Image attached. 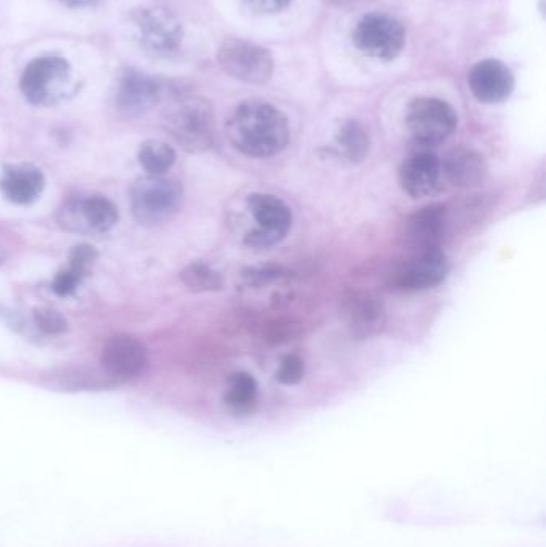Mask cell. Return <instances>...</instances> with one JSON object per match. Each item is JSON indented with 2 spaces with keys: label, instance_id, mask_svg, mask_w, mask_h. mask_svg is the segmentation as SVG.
Returning a JSON list of instances; mask_svg holds the SVG:
<instances>
[{
  "label": "cell",
  "instance_id": "cell-1",
  "mask_svg": "<svg viewBox=\"0 0 546 547\" xmlns=\"http://www.w3.org/2000/svg\"><path fill=\"white\" fill-rule=\"evenodd\" d=\"M226 135L244 156L268 159L278 156L290 140L289 120L284 112L265 101H244L231 112Z\"/></svg>",
  "mask_w": 546,
  "mask_h": 547
},
{
  "label": "cell",
  "instance_id": "cell-2",
  "mask_svg": "<svg viewBox=\"0 0 546 547\" xmlns=\"http://www.w3.org/2000/svg\"><path fill=\"white\" fill-rule=\"evenodd\" d=\"M165 132L188 152H204L215 141V111L210 101L201 96H181L164 109Z\"/></svg>",
  "mask_w": 546,
  "mask_h": 547
},
{
  "label": "cell",
  "instance_id": "cell-3",
  "mask_svg": "<svg viewBox=\"0 0 546 547\" xmlns=\"http://www.w3.org/2000/svg\"><path fill=\"white\" fill-rule=\"evenodd\" d=\"M183 204V188L164 176H145L133 184L130 205L135 220L145 226L165 223L177 215Z\"/></svg>",
  "mask_w": 546,
  "mask_h": 547
},
{
  "label": "cell",
  "instance_id": "cell-4",
  "mask_svg": "<svg viewBox=\"0 0 546 547\" xmlns=\"http://www.w3.org/2000/svg\"><path fill=\"white\" fill-rule=\"evenodd\" d=\"M71 85V66L60 56H41L26 66L21 92L36 106H52L63 100Z\"/></svg>",
  "mask_w": 546,
  "mask_h": 547
},
{
  "label": "cell",
  "instance_id": "cell-5",
  "mask_svg": "<svg viewBox=\"0 0 546 547\" xmlns=\"http://www.w3.org/2000/svg\"><path fill=\"white\" fill-rule=\"evenodd\" d=\"M135 39L151 55L165 56L177 52L183 40V26L169 8L148 5L132 13Z\"/></svg>",
  "mask_w": 546,
  "mask_h": 547
},
{
  "label": "cell",
  "instance_id": "cell-6",
  "mask_svg": "<svg viewBox=\"0 0 546 547\" xmlns=\"http://www.w3.org/2000/svg\"><path fill=\"white\" fill-rule=\"evenodd\" d=\"M457 124L455 109L439 98H417L407 108V130L423 148H433L446 141Z\"/></svg>",
  "mask_w": 546,
  "mask_h": 547
},
{
  "label": "cell",
  "instance_id": "cell-7",
  "mask_svg": "<svg viewBox=\"0 0 546 547\" xmlns=\"http://www.w3.org/2000/svg\"><path fill=\"white\" fill-rule=\"evenodd\" d=\"M247 208L257 228L247 232L244 242L252 248H269L286 239L292 229V212L286 202L273 194H252Z\"/></svg>",
  "mask_w": 546,
  "mask_h": 547
},
{
  "label": "cell",
  "instance_id": "cell-8",
  "mask_svg": "<svg viewBox=\"0 0 546 547\" xmlns=\"http://www.w3.org/2000/svg\"><path fill=\"white\" fill-rule=\"evenodd\" d=\"M353 44L362 55L375 60H394L406 44V31L393 16L370 13L353 31Z\"/></svg>",
  "mask_w": 546,
  "mask_h": 547
},
{
  "label": "cell",
  "instance_id": "cell-9",
  "mask_svg": "<svg viewBox=\"0 0 546 547\" xmlns=\"http://www.w3.org/2000/svg\"><path fill=\"white\" fill-rule=\"evenodd\" d=\"M218 61L229 76L247 84H266L273 76V56L249 40L226 39L218 50Z\"/></svg>",
  "mask_w": 546,
  "mask_h": 547
},
{
  "label": "cell",
  "instance_id": "cell-10",
  "mask_svg": "<svg viewBox=\"0 0 546 547\" xmlns=\"http://www.w3.org/2000/svg\"><path fill=\"white\" fill-rule=\"evenodd\" d=\"M164 96V87L156 77L137 69H125L119 77L116 106L127 117L143 116Z\"/></svg>",
  "mask_w": 546,
  "mask_h": 547
},
{
  "label": "cell",
  "instance_id": "cell-11",
  "mask_svg": "<svg viewBox=\"0 0 546 547\" xmlns=\"http://www.w3.org/2000/svg\"><path fill=\"white\" fill-rule=\"evenodd\" d=\"M449 272L446 255L436 248L430 252L414 253L393 277V288L401 292H423L438 287Z\"/></svg>",
  "mask_w": 546,
  "mask_h": 547
},
{
  "label": "cell",
  "instance_id": "cell-12",
  "mask_svg": "<svg viewBox=\"0 0 546 547\" xmlns=\"http://www.w3.org/2000/svg\"><path fill=\"white\" fill-rule=\"evenodd\" d=\"M101 365L116 380H133L145 372L148 351L135 336L116 335L105 344L101 352Z\"/></svg>",
  "mask_w": 546,
  "mask_h": 547
},
{
  "label": "cell",
  "instance_id": "cell-13",
  "mask_svg": "<svg viewBox=\"0 0 546 547\" xmlns=\"http://www.w3.org/2000/svg\"><path fill=\"white\" fill-rule=\"evenodd\" d=\"M468 85L474 98L481 103H503L513 93V72L502 61L482 60L471 68Z\"/></svg>",
  "mask_w": 546,
  "mask_h": 547
},
{
  "label": "cell",
  "instance_id": "cell-14",
  "mask_svg": "<svg viewBox=\"0 0 546 547\" xmlns=\"http://www.w3.org/2000/svg\"><path fill=\"white\" fill-rule=\"evenodd\" d=\"M441 176V160L428 149L410 154L399 170L402 189L414 199L433 194L439 186Z\"/></svg>",
  "mask_w": 546,
  "mask_h": 547
},
{
  "label": "cell",
  "instance_id": "cell-15",
  "mask_svg": "<svg viewBox=\"0 0 546 547\" xmlns=\"http://www.w3.org/2000/svg\"><path fill=\"white\" fill-rule=\"evenodd\" d=\"M446 226V207L426 205L410 216L406 223V242L414 253L430 252L439 248Z\"/></svg>",
  "mask_w": 546,
  "mask_h": 547
},
{
  "label": "cell",
  "instance_id": "cell-16",
  "mask_svg": "<svg viewBox=\"0 0 546 547\" xmlns=\"http://www.w3.org/2000/svg\"><path fill=\"white\" fill-rule=\"evenodd\" d=\"M44 186V173L33 164L7 165L0 176V192L12 204H31L41 196Z\"/></svg>",
  "mask_w": 546,
  "mask_h": 547
},
{
  "label": "cell",
  "instance_id": "cell-17",
  "mask_svg": "<svg viewBox=\"0 0 546 547\" xmlns=\"http://www.w3.org/2000/svg\"><path fill=\"white\" fill-rule=\"evenodd\" d=\"M66 223L76 224L93 232H108L119 221V212L111 200L103 196H89L69 205Z\"/></svg>",
  "mask_w": 546,
  "mask_h": 547
},
{
  "label": "cell",
  "instance_id": "cell-18",
  "mask_svg": "<svg viewBox=\"0 0 546 547\" xmlns=\"http://www.w3.org/2000/svg\"><path fill=\"white\" fill-rule=\"evenodd\" d=\"M345 317L354 336L367 338L382 330L385 325V309L375 296L353 293L345 301Z\"/></svg>",
  "mask_w": 546,
  "mask_h": 547
},
{
  "label": "cell",
  "instance_id": "cell-19",
  "mask_svg": "<svg viewBox=\"0 0 546 547\" xmlns=\"http://www.w3.org/2000/svg\"><path fill=\"white\" fill-rule=\"evenodd\" d=\"M442 175L458 188H471L481 183L487 168L484 157L473 149L458 148L441 162Z\"/></svg>",
  "mask_w": 546,
  "mask_h": 547
},
{
  "label": "cell",
  "instance_id": "cell-20",
  "mask_svg": "<svg viewBox=\"0 0 546 547\" xmlns=\"http://www.w3.org/2000/svg\"><path fill=\"white\" fill-rule=\"evenodd\" d=\"M335 141L346 160L351 164H358L366 159L370 149V138L364 125L358 120L348 119L340 124Z\"/></svg>",
  "mask_w": 546,
  "mask_h": 547
},
{
  "label": "cell",
  "instance_id": "cell-21",
  "mask_svg": "<svg viewBox=\"0 0 546 547\" xmlns=\"http://www.w3.org/2000/svg\"><path fill=\"white\" fill-rule=\"evenodd\" d=\"M258 397V384L249 373H234L228 381L225 402L234 412H249Z\"/></svg>",
  "mask_w": 546,
  "mask_h": 547
},
{
  "label": "cell",
  "instance_id": "cell-22",
  "mask_svg": "<svg viewBox=\"0 0 546 547\" xmlns=\"http://www.w3.org/2000/svg\"><path fill=\"white\" fill-rule=\"evenodd\" d=\"M138 160L149 176H164L175 164L177 154L169 144L149 140L141 144Z\"/></svg>",
  "mask_w": 546,
  "mask_h": 547
},
{
  "label": "cell",
  "instance_id": "cell-23",
  "mask_svg": "<svg viewBox=\"0 0 546 547\" xmlns=\"http://www.w3.org/2000/svg\"><path fill=\"white\" fill-rule=\"evenodd\" d=\"M181 280L193 292H217L223 288V277L220 272L205 263H193L186 266L181 271Z\"/></svg>",
  "mask_w": 546,
  "mask_h": 547
},
{
  "label": "cell",
  "instance_id": "cell-24",
  "mask_svg": "<svg viewBox=\"0 0 546 547\" xmlns=\"http://www.w3.org/2000/svg\"><path fill=\"white\" fill-rule=\"evenodd\" d=\"M90 272L84 269L77 268L74 264L69 263L68 268L58 272L57 277L53 279L52 290L58 296H71L76 293L82 280L89 276Z\"/></svg>",
  "mask_w": 546,
  "mask_h": 547
},
{
  "label": "cell",
  "instance_id": "cell-25",
  "mask_svg": "<svg viewBox=\"0 0 546 547\" xmlns=\"http://www.w3.org/2000/svg\"><path fill=\"white\" fill-rule=\"evenodd\" d=\"M34 322L42 332L47 335H60L66 332L68 322L65 317L61 316L60 312L53 311L50 308H41L34 311Z\"/></svg>",
  "mask_w": 546,
  "mask_h": 547
},
{
  "label": "cell",
  "instance_id": "cell-26",
  "mask_svg": "<svg viewBox=\"0 0 546 547\" xmlns=\"http://www.w3.org/2000/svg\"><path fill=\"white\" fill-rule=\"evenodd\" d=\"M305 375V364L298 356H287L282 360L281 367L276 373V380L286 386H295L300 383Z\"/></svg>",
  "mask_w": 546,
  "mask_h": 547
},
{
  "label": "cell",
  "instance_id": "cell-27",
  "mask_svg": "<svg viewBox=\"0 0 546 547\" xmlns=\"http://www.w3.org/2000/svg\"><path fill=\"white\" fill-rule=\"evenodd\" d=\"M245 5L255 13H278L289 7L292 0H244Z\"/></svg>",
  "mask_w": 546,
  "mask_h": 547
},
{
  "label": "cell",
  "instance_id": "cell-28",
  "mask_svg": "<svg viewBox=\"0 0 546 547\" xmlns=\"http://www.w3.org/2000/svg\"><path fill=\"white\" fill-rule=\"evenodd\" d=\"M61 2L71 8H82L95 4L97 0H61Z\"/></svg>",
  "mask_w": 546,
  "mask_h": 547
},
{
  "label": "cell",
  "instance_id": "cell-29",
  "mask_svg": "<svg viewBox=\"0 0 546 547\" xmlns=\"http://www.w3.org/2000/svg\"><path fill=\"white\" fill-rule=\"evenodd\" d=\"M5 255L4 252H2V248H0V264L4 263Z\"/></svg>",
  "mask_w": 546,
  "mask_h": 547
}]
</instances>
